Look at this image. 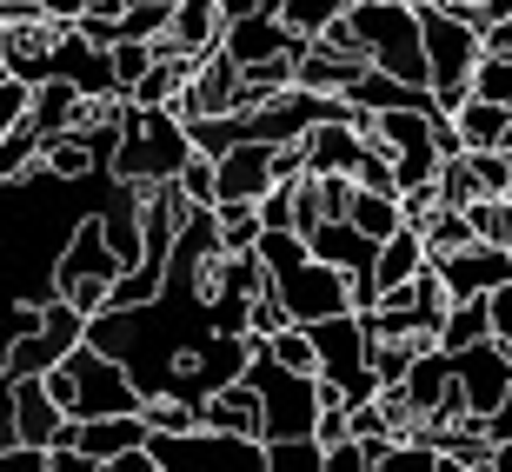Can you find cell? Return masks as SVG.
Wrapping results in <instances>:
<instances>
[{"label":"cell","instance_id":"6da1fadb","mask_svg":"<svg viewBox=\"0 0 512 472\" xmlns=\"http://www.w3.org/2000/svg\"><path fill=\"white\" fill-rule=\"evenodd\" d=\"M127 180H114L107 167L87 173H54L47 160L20 167L0 180V293L7 300H54V260L74 240V227L87 213H100L107 200H120Z\"/></svg>","mask_w":512,"mask_h":472},{"label":"cell","instance_id":"7a4b0ae2","mask_svg":"<svg viewBox=\"0 0 512 472\" xmlns=\"http://www.w3.org/2000/svg\"><path fill=\"white\" fill-rule=\"evenodd\" d=\"M419 47H426V94L439 114H453L479 60V14L466 0H419Z\"/></svg>","mask_w":512,"mask_h":472},{"label":"cell","instance_id":"3957f363","mask_svg":"<svg viewBox=\"0 0 512 472\" xmlns=\"http://www.w3.org/2000/svg\"><path fill=\"white\" fill-rule=\"evenodd\" d=\"M40 386L54 393V406L67 419H94V413H140V386L127 379L120 359H107L100 346L74 340L67 353L40 373Z\"/></svg>","mask_w":512,"mask_h":472},{"label":"cell","instance_id":"277c9868","mask_svg":"<svg viewBox=\"0 0 512 472\" xmlns=\"http://www.w3.org/2000/svg\"><path fill=\"white\" fill-rule=\"evenodd\" d=\"M187 147H193L187 120L173 114V107H133V100H120V140L107 153V173L127 180V187H160L187 160Z\"/></svg>","mask_w":512,"mask_h":472},{"label":"cell","instance_id":"5b68a950","mask_svg":"<svg viewBox=\"0 0 512 472\" xmlns=\"http://www.w3.org/2000/svg\"><path fill=\"white\" fill-rule=\"evenodd\" d=\"M346 27L360 40L366 67L406 80V87H426V47H419V0H353L346 7Z\"/></svg>","mask_w":512,"mask_h":472},{"label":"cell","instance_id":"8992f818","mask_svg":"<svg viewBox=\"0 0 512 472\" xmlns=\"http://www.w3.org/2000/svg\"><path fill=\"white\" fill-rule=\"evenodd\" d=\"M306 340H313V373L346 399V406H360V399L380 393V379L366 366L373 353V333H366L360 306H346V313H326V320H306Z\"/></svg>","mask_w":512,"mask_h":472},{"label":"cell","instance_id":"52a82bcc","mask_svg":"<svg viewBox=\"0 0 512 472\" xmlns=\"http://www.w3.org/2000/svg\"><path fill=\"white\" fill-rule=\"evenodd\" d=\"M247 379H253V393H260V439L313 433V413H320V373H293V366H280V359L253 340Z\"/></svg>","mask_w":512,"mask_h":472},{"label":"cell","instance_id":"ba28073f","mask_svg":"<svg viewBox=\"0 0 512 472\" xmlns=\"http://www.w3.org/2000/svg\"><path fill=\"white\" fill-rule=\"evenodd\" d=\"M114 273H120V253L107 246V233H100V213H87L74 227V240L60 246V260H54V300L80 306V313H100Z\"/></svg>","mask_w":512,"mask_h":472},{"label":"cell","instance_id":"9c48e42d","mask_svg":"<svg viewBox=\"0 0 512 472\" xmlns=\"http://www.w3.org/2000/svg\"><path fill=\"white\" fill-rule=\"evenodd\" d=\"M273 300L286 306V320H326V313H346L353 306V280H346L340 266H326V260H313L306 253L300 266H286V273H273Z\"/></svg>","mask_w":512,"mask_h":472},{"label":"cell","instance_id":"30bf717a","mask_svg":"<svg viewBox=\"0 0 512 472\" xmlns=\"http://www.w3.org/2000/svg\"><path fill=\"white\" fill-rule=\"evenodd\" d=\"M446 366H453V386H459V406L466 413H493L499 406V393H506V379H512V353L486 333V340H473V346H453L446 353Z\"/></svg>","mask_w":512,"mask_h":472},{"label":"cell","instance_id":"8fae6325","mask_svg":"<svg viewBox=\"0 0 512 472\" xmlns=\"http://www.w3.org/2000/svg\"><path fill=\"white\" fill-rule=\"evenodd\" d=\"M439 286H446V300H479V293H493V286L512 280V253L493 240H466L453 246L446 260H433Z\"/></svg>","mask_w":512,"mask_h":472},{"label":"cell","instance_id":"7c38bea8","mask_svg":"<svg viewBox=\"0 0 512 472\" xmlns=\"http://www.w3.org/2000/svg\"><path fill=\"white\" fill-rule=\"evenodd\" d=\"M313 34H293L273 7H253V14H233V20H220V54L233 60V67H253V60H266V54H300Z\"/></svg>","mask_w":512,"mask_h":472},{"label":"cell","instance_id":"4fadbf2b","mask_svg":"<svg viewBox=\"0 0 512 472\" xmlns=\"http://www.w3.org/2000/svg\"><path fill=\"white\" fill-rule=\"evenodd\" d=\"M273 140H233L227 153H213V207L220 200H260L280 173H273Z\"/></svg>","mask_w":512,"mask_h":472},{"label":"cell","instance_id":"5bb4252c","mask_svg":"<svg viewBox=\"0 0 512 472\" xmlns=\"http://www.w3.org/2000/svg\"><path fill=\"white\" fill-rule=\"evenodd\" d=\"M220 47V0H173L167 14V34L153 40V54H207Z\"/></svg>","mask_w":512,"mask_h":472},{"label":"cell","instance_id":"9a60e30c","mask_svg":"<svg viewBox=\"0 0 512 472\" xmlns=\"http://www.w3.org/2000/svg\"><path fill=\"white\" fill-rule=\"evenodd\" d=\"M200 426H220V433H247L260 439V393H253V379H227V386H213L200 399Z\"/></svg>","mask_w":512,"mask_h":472},{"label":"cell","instance_id":"2e32d148","mask_svg":"<svg viewBox=\"0 0 512 472\" xmlns=\"http://www.w3.org/2000/svg\"><path fill=\"white\" fill-rule=\"evenodd\" d=\"M360 67H366L360 54H340L326 40H306V54L293 60V87H306V94H346Z\"/></svg>","mask_w":512,"mask_h":472},{"label":"cell","instance_id":"e0dca14e","mask_svg":"<svg viewBox=\"0 0 512 472\" xmlns=\"http://www.w3.org/2000/svg\"><path fill=\"white\" fill-rule=\"evenodd\" d=\"M60 406H54V393L40 386V373H27V379H14V439L20 446H40L47 453V439L60 433Z\"/></svg>","mask_w":512,"mask_h":472},{"label":"cell","instance_id":"ac0fdd59","mask_svg":"<svg viewBox=\"0 0 512 472\" xmlns=\"http://www.w3.org/2000/svg\"><path fill=\"white\" fill-rule=\"evenodd\" d=\"M419 266H426V246H419V233H413V227H393L380 246H373V273H366V280H373V300H380L386 286H406Z\"/></svg>","mask_w":512,"mask_h":472},{"label":"cell","instance_id":"d6986e66","mask_svg":"<svg viewBox=\"0 0 512 472\" xmlns=\"http://www.w3.org/2000/svg\"><path fill=\"white\" fill-rule=\"evenodd\" d=\"M453 133H459V147H506L512 140V107H499V100H479V94H466L453 107Z\"/></svg>","mask_w":512,"mask_h":472},{"label":"cell","instance_id":"ffe728a7","mask_svg":"<svg viewBox=\"0 0 512 472\" xmlns=\"http://www.w3.org/2000/svg\"><path fill=\"white\" fill-rule=\"evenodd\" d=\"M413 233H419V246H426V260H446L453 246L473 240V220H466V207H446V200H433V207L413 220Z\"/></svg>","mask_w":512,"mask_h":472},{"label":"cell","instance_id":"44dd1931","mask_svg":"<svg viewBox=\"0 0 512 472\" xmlns=\"http://www.w3.org/2000/svg\"><path fill=\"white\" fill-rule=\"evenodd\" d=\"M486 333H493L486 293H479V300H446V313H439V326H433V346L453 353V346H473V340H486Z\"/></svg>","mask_w":512,"mask_h":472},{"label":"cell","instance_id":"7402d4cb","mask_svg":"<svg viewBox=\"0 0 512 472\" xmlns=\"http://www.w3.org/2000/svg\"><path fill=\"white\" fill-rule=\"evenodd\" d=\"M346 220L366 233V240H386L393 227H406V213H399V193H380V187H360L353 180V200H346Z\"/></svg>","mask_w":512,"mask_h":472},{"label":"cell","instance_id":"603a6c76","mask_svg":"<svg viewBox=\"0 0 512 472\" xmlns=\"http://www.w3.org/2000/svg\"><path fill=\"white\" fill-rule=\"evenodd\" d=\"M386 160H393V193H399V187H426L446 153H439V140H419V147H399V153H386Z\"/></svg>","mask_w":512,"mask_h":472},{"label":"cell","instance_id":"cb8c5ba5","mask_svg":"<svg viewBox=\"0 0 512 472\" xmlns=\"http://www.w3.org/2000/svg\"><path fill=\"white\" fill-rule=\"evenodd\" d=\"M466 94L512 107V54H479L473 60V80H466Z\"/></svg>","mask_w":512,"mask_h":472},{"label":"cell","instance_id":"d4e9b609","mask_svg":"<svg viewBox=\"0 0 512 472\" xmlns=\"http://www.w3.org/2000/svg\"><path fill=\"white\" fill-rule=\"evenodd\" d=\"M173 187H180V200H187V207H213V153L187 147V160L173 167Z\"/></svg>","mask_w":512,"mask_h":472},{"label":"cell","instance_id":"484cf974","mask_svg":"<svg viewBox=\"0 0 512 472\" xmlns=\"http://www.w3.org/2000/svg\"><path fill=\"white\" fill-rule=\"evenodd\" d=\"M353 0H273V14L293 27V34H320L326 20H340Z\"/></svg>","mask_w":512,"mask_h":472},{"label":"cell","instance_id":"4316f807","mask_svg":"<svg viewBox=\"0 0 512 472\" xmlns=\"http://www.w3.org/2000/svg\"><path fill=\"white\" fill-rule=\"evenodd\" d=\"M34 160H40V127L20 114L14 127L0 133V180H7V173H20V167H34Z\"/></svg>","mask_w":512,"mask_h":472},{"label":"cell","instance_id":"83f0119b","mask_svg":"<svg viewBox=\"0 0 512 472\" xmlns=\"http://www.w3.org/2000/svg\"><path fill=\"white\" fill-rule=\"evenodd\" d=\"M107 67H114V94H127L133 80L153 67V40H114L107 47Z\"/></svg>","mask_w":512,"mask_h":472},{"label":"cell","instance_id":"f1b7e54d","mask_svg":"<svg viewBox=\"0 0 512 472\" xmlns=\"http://www.w3.org/2000/svg\"><path fill=\"white\" fill-rule=\"evenodd\" d=\"M466 167H473L479 193H506L512 187V153L506 147H466Z\"/></svg>","mask_w":512,"mask_h":472},{"label":"cell","instance_id":"f546056e","mask_svg":"<svg viewBox=\"0 0 512 472\" xmlns=\"http://www.w3.org/2000/svg\"><path fill=\"white\" fill-rule=\"evenodd\" d=\"M34 320H40V306L7 300V293H0V366H7V346H14V340H20V333H27Z\"/></svg>","mask_w":512,"mask_h":472},{"label":"cell","instance_id":"4dcf8cb0","mask_svg":"<svg viewBox=\"0 0 512 472\" xmlns=\"http://www.w3.org/2000/svg\"><path fill=\"white\" fill-rule=\"evenodd\" d=\"M253 213H260V227H293V180H273L253 200Z\"/></svg>","mask_w":512,"mask_h":472},{"label":"cell","instance_id":"1f68e13d","mask_svg":"<svg viewBox=\"0 0 512 472\" xmlns=\"http://www.w3.org/2000/svg\"><path fill=\"white\" fill-rule=\"evenodd\" d=\"M486 313H493V340H499V346L512 353V280L486 293Z\"/></svg>","mask_w":512,"mask_h":472},{"label":"cell","instance_id":"d6a6232c","mask_svg":"<svg viewBox=\"0 0 512 472\" xmlns=\"http://www.w3.org/2000/svg\"><path fill=\"white\" fill-rule=\"evenodd\" d=\"M27 94H34V87H27V80L0 74V133H7V127H14L20 114H27Z\"/></svg>","mask_w":512,"mask_h":472},{"label":"cell","instance_id":"836d02e7","mask_svg":"<svg viewBox=\"0 0 512 472\" xmlns=\"http://www.w3.org/2000/svg\"><path fill=\"white\" fill-rule=\"evenodd\" d=\"M486 439H512V379H506V393H499V406L486 413Z\"/></svg>","mask_w":512,"mask_h":472},{"label":"cell","instance_id":"e575fe53","mask_svg":"<svg viewBox=\"0 0 512 472\" xmlns=\"http://www.w3.org/2000/svg\"><path fill=\"white\" fill-rule=\"evenodd\" d=\"M27 7H34L40 20H74L80 7H87V0H27Z\"/></svg>","mask_w":512,"mask_h":472},{"label":"cell","instance_id":"d590c367","mask_svg":"<svg viewBox=\"0 0 512 472\" xmlns=\"http://www.w3.org/2000/svg\"><path fill=\"white\" fill-rule=\"evenodd\" d=\"M14 439V379L0 373V446Z\"/></svg>","mask_w":512,"mask_h":472},{"label":"cell","instance_id":"8d00e7d4","mask_svg":"<svg viewBox=\"0 0 512 472\" xmlns=\"http://www.w3.org/2000/svg\"><path fill=\"white\" fill-rule=\"evenodd\" d=\"M486 472H512V439H493V453H486Z\"/></svg>","mask_w":512,"mask_h":472},{"label":"cell","instance_id":"74e56055","mask_svg":"<svg viewBox=\"0 0 512 472\" xmlns=\"http://www.w3.org/2000/svg\"><path fill=\"white\" fill-rule=\"evenodd\" d=\"M466 7H473V14H479V20H493V14H506L512 0H466Z\"/></svg>","mask_w":512,"mask_h":472},{"label":"cell","instance_id":"f35d334b","mask_svg":"<svg viewBox=\"0 0 512 472\" xmlns=\"http://www.w3.org/2000/svg\"><path fill=\"white\" fill-rule=\"evenodd\" d=\"M506 207H512V187H506Z\"/></svg>","mask_w":512,"mask_h":472}]
</instances>
